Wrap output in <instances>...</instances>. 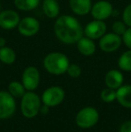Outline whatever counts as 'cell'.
<instances>
[{"label":"cell","mask_w":131,"mask_h":132,"mask_svg":"<svg viewBox=\"0 0 131 132\" xmlns=\"http://www.w3.org/2000/svg\"><path fill=\"white\" fill-rule=\"evenodd\" d=\"M56 38L66 45L76 44L84 36V28L77 18L69 14H63L56 18L53 25Z\"/></svg>","instance_id":"obj_1"},{"label":"cell","mask_w":131,"mask_h":132,"mask_svg":"<svg viewBox=\"0 0 131 132\" xmlns=\"http://www.w3.org/2000/svg\"><path fill=\"white\" fill-rule=\"evenodd\" d=\"M70 65L69 59L66 54L53 51L46 55L43 59V67L49 74L60 76L66 73Z\"/></svg>","instance_id":"obj_2"},{"label":"cell","mask_w":131,"mask_h":132,"mask_svg":"<svg viewBox=\"0 0 131 132\" xmlns=\"http://www.w3.org/2000/svg\"><path fill=\"white\" fill-rule=\"evenodd\" d=\"M40 98L38 94L32 91H28L22 97L21 101V111L22 113L26 118L35 117L40 110Z\"/></svg>","instance_id":"obj_3"},{"label":"cell","mask_w":131,"mask_h":132,"mask_svg":"<svg viewBox=\"0 0 131 132\" xmlns=\"http://www.w3.org/2000/svg\"><path fill=\"white\" fill-rule=\"evenodd\" d=\"M99 120V112L93 107L83 108L75 116V123L81 129H90Z\"/></svg>","instance_id":"obj_4"},{"label":"cell","mask_w":131,"mask_h":132,"mask_svg":"<svg viewBox=\"0 0 131 132\" xmlns=\"http://www.w3.org/2000/svg\"><path fill=\"white\" fill-rule=\"evenodd\" d=\"M122 43V36L116 34L113 31L106 32L99 39V47L101 51L105 53L115 52L120 48Z\"/></svg>","instance_id":"obj_5"},{"label":"cell","mask_w":131,"mask_h":132,"mask_svg":"<svg viewBox=\"0 0 131 132\" xmlns=\"http://www.w3.org/2000/svg\"><path fill=\"white\" fill-rule=\"evenodd\" d=\"M16 29L22 36L32 37L39 32L40 29V21L33 16H25L20 20Z\"/></svg>","instance_id":"obj_6"},{"label":"cell","mask_w":131,"mask_h":132,"mask_svg":"<svg viewBox=\"0 0 131 132\" xmlns=\"http://www.w3.org/2000/svg\"><path fill=\"white\" fill-rule=\"evenodd\" d=\"M16 110L14 98L9 92L0 91V120L12 117Z\"/></svg>","instance_id":"obj_7"},{"label":"cell","mask_w":131,"mask_h":132,"mask_svg":"<svg viewBox=\"0 0 131 132\" xmlns=\"http://www.w3.org/2000/svg\"><path fill=\"white\" fill-rule=\"evenodd\" d=\"M65 98V91L60 86H50L43 92L41 100L43 104L55 107L60 104Z\"/></svg>","instance_id":"obj_8"},{"label":"cell","mask_w":131,"mask_h":132,"mask_svg":"<svg viewBox=\"0 0 131 132\" xmlns=\"http://www.w3.org/2000/svg\"><path fill=\"white\" fill-rule=\"evenodd\" d=\"M113 10V6L109 1L99 0L93 5L90 14L93 19L105 21V20L109 19L110 16H112Z\"/></svg>","instance_id":"obj_9"},{"label":"cell","mask_w":131,"mask_h":132,"mask_svg":"<svg viewBox=\"0 0 131 132\" xmlns=\"http://www.w3.org/2000/svg\"><path fill=\"white\" fill-rule=\"evenodd\" d=\"M40 72L37 68L31 66L23 70L22 76V84L27 91L35 90L40 84Z\"/></svg>","instance_id":"obj_10"},{"label":"cell","mask_w":131,"mask_h":132,"mask_svg":"<svg viewBox=\"0 0 131 132\" xmlns=\"http://www.w3.org/2000/svg\"><path fill=\"white\" fill-rule=\"evenodd\" d=\"M107 32V25L104 21L95 20L89 22L84 28V36L92 40H99Z\"/></svg>","instance_id":"obj_11"},{"label":"cell","mask_w":131,"mask_h":132,"mask_svg":"<svg viewBox=\"0 0 131 132\" xmlns=\"http://www.w3.org/2000/svg\"><path fill=\"white\" fill-rule=\"evenodd\" d=\"M21 20L19 14L15 10L6 9L0 13V28L6 31H11L17 28Z\"/></svg>","instance_id":"obj_12"},{"label":"cell","mask_w":131,"mask_h":132,"mask_svg":"<svg viewBox=\"0 0 131 132\" xmlns=\"http://www.w3.org/2000/svg\"><path fill=\"white\" fill-rule=\"evenodd\" d=\"M68 3L72 12L80 16L90 14L93 6L92 0H69Z\"/></svg>","instance_id":"obj_13"},{"label":"cell","mask_w":131,"mask_h":132,"mask_svg":"<svg viewBox=\"0 0 131 132\" xmlns=\"http://www.w3.org/2000/svg\"><path fill=\"white\" fill-rule=\"evenodd\" d=\"M104 81L107 87L117 90L118 88H119L123 85L124 77H123L122 73L119 70L111 69L107 72V74L105 75Z\"/></svg>","instance_id":"obj_14"},{"label":"cell","mask_w":131,"mask_h":132,"mask_svg":"<svg viewBox=\"0 0 131 132\" xmlns=\"http://www.w3.org/2000/svg\"><path fill=\"white\" fill-rule=\"evenodd\" d=\"M76 48L79 53L86 57L93 55L96 51V44L94 40H92L84 35L76 42Z\"/></svg>","instance_id":"obj_15"},{"label":"cell","mask_w":131,"mask_h":132,"mask_svg":"<svg viewBox=\"0 0 131 132\" xmlns=\"http://www.w3.org/2000/svg\"><path fill=\"white\" fill-rule=\"evenodd\" d=\"M116 100L121 106L131 108V85H121L116 91Z\"/></svg>","instance_id":"obj_16"},{"label":"cell","mask_w":131,"mask_h":132,"mask_svg":"<svg viewBox=\"0 0 131 132\" xmlns=\"http://www.w3.org/2000/svg\"><path fill=\"white\" fill-rule=\"evenodd\" d=\"M42 12L46 17L49 19H56L59 16L60 5L58 0H43Z\"/></svg>","instance_id":"obj_17"},{"label":"cell","mask_w":131,"mask_h":132,"mask_svg":"<svg viewBox=\"0 0 131 132\" xmlns=\"http://www.w3.org/2000/svg\"><path fill=\"white\" fill-rule=\"evenodd\" d=\"M16 60V53L12 48L4 46L0 48V62L5 65H12Z\"/></svg>","instance_id":"obj_18"},{"label":"cell","mask_w":131,"mask_h":132,"mask_svg":"<svg viewBox=\"0 0 131 132\" xmlns=\"http://www.w3.org/2000/svg\"><path fill=\"white\" fill-rule=\"evenodd\" d=\"M40 0H14L15 8L23 12H31L40 5Z\"/></svg>","instance_id":"obj_19"},{"label":"cell","mask_w":131,"mask_h":132,"mask_svg":"<svg viewBox=\"0 0 131 132\" xmlns=\"http://www.w3.org/2000/svg\"><path fill=\"white\" fill-rule=\"evenodd\" d=\"M118 66L119 69L125 72L131 71V50L128 49L123 52L118 59Z\"/></svg>","instance_id":"obj_20"},{"label":"cell","mask_w":131,"mask_h":132,"mask_svg":"<svg viewBox=\"0 0 131 132\" xmlns=\"http://www.w3.org/2000/svg\"><path fill=\"white\" fill-rule=\"evenodd\" d=\"M26 89L24 88L23 84L18 81H13L8 85V92L15 98H21L24 95Z\"/></svg>","instance_id":"obj_21"},{"label":"cell","mask_w":131,"mask_h":132,"mask_svg":"<svg viewBox=\"0 0 131 132\" xmlns=\"http://www.w3.org/2000/svg\"><path fill=\"white\" fill-rule=\"evenodd\" d=\"M101 98L105 103H112L116 100V91L114 89L107 87L101 91Z\"/></svg>","instance_id":"obj_22"},{"label":"cell","mask_w":131,"mask_h":132,"mask_svg":"<svg viewBox=\"0 0 131 132\" xmlns=\"http://www.w3.org/2000/svg\"><path fill=\"white\" fill-rule=\"evenodd\" d=\"M128 29V26L125 24V23L122 20H117L115 21L111 25V30L114 33L118 35L122 36L124 34V32L126 31V30Z\"/></svg>","instance_id":"obj_23"},{"label":"cell","mask_w":131,"mask_h":132,"mask_svg":"<svg viewBox=\"0 0 131 132\" xmlns=\"http://www.w3.org/2000/svg\"><path fill=\"white\" fill-rule=\"evenodd\" d=\"M66 73L72 78H77L82 74V69H81L80 66H78L77 64H70L66 70Z\"/></svg>","instance_id":"obj_24"},{"label":"cell","mask_w":131,"mask_h":132,"mask_svg":"<svg viewBox=\"0 0 131 132\" xmlns=\"http://www.w3.org/2000/svg\"><path fill=\"white\" fill-rule=\"evenodd\" d=\"M122 21L128 27H131V4L128 5L122 12Z\"/></svg>","instance_id":"obj_25"},{"label":"cell","mask_w":131,"mask_h":132,"mask_svg":"<svg viewBox=\"0 0 131 132\" xmlns=\"http://www.w3.org/2000/svg\"><path fill=\"white\" fill-rule=\"evenodd\" d=\"M122 42L128 49L131 50V27H128L122 35Z\"/></svg>","instance_id":"obj_26"},{"label":"cell","mask_w":131,"mask_h":132,"mask_svg":"<svg viewBox=\"0 0 131 132\" xmlns=\"http://www.w3.org/2000/svg\"><path fill=\"white\" fill-rule=\"evenodd\" d=\"M119 132H131V120L125 121L124 123L121 124Z\"/></svg>","instance_id":"obj_27"},{"label":"cell","mask_w":131,"mask_h":132,"mask_svg":"<svg viewBox=\"0 0 131 132\" xmlns=\"http://www.w3.org/2000/svg\"><path fill=\"white\" fill-rule=\"evenodd\" d=\"M49 106L48 105H46V104H44V105H42V107L40 106V111L42 113V114H47L48 112H49Z\"/></svg>","instance_id":"obj_28"},{"label":"cell","mask_w":131,"mask_h":132,"mask_svg":"<svg viewBox=\"0 0 131 132\" xmlns=\"http://www.w3.org/2000/svg\"><path fill=\"white\" fill-rule=\"evenodd\" d=\"M6 45V40L4 37H0V48Z\"/></svg>","instance_id":"obj_29"},{"label":"cell","mask_w":131,"mask_h":132,"mask_svg":"<svg viewBox=\"0 0 131 132\" xmlns=\"http://www.w3.org/2000/svg\"><path fill=\"white\" fill-rule=\"evenodd\" d=\"M0 13H1V4H0Z\"/></svg>","instance_id":"obj_30"},{"label":"cell","mask_w":131,"mask_h":132,"mask_svg":"<svg viewBox=\"0 0 131 132\" xmlns=\"http://www.w3.org/2000/svg\"><path fill=\"white\" fill-rule=\"evenodd\" d=\"M0 63H1V62H0Z\"/></svg>","instance_id":"obj_31"}]
</instances>
